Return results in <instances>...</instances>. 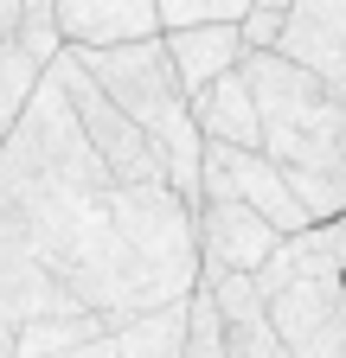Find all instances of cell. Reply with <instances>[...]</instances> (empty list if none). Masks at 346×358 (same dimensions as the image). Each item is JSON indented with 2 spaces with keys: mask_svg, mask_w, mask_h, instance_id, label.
Instances as JSON below:
<instances>
[{
  "mask_svg": "<svg viewBox=\"0 0 346 358\" xmlns=\"http://www.w3.org/2000/svg\"><path fill=\"white\" fill-rule=\"evenodd\" d=\"M193 288V211L167 186H116L46 71L0 141V327L135 320L180 307Z\"/></svg>",
  "mask_w": 346,
  "mask_h": 358,
  "instance_id": "cell-1",
  "label": "cell"
},
{
  "mask_svg": "<svg viewBox=\"0 0 346 358\" xmlns=\"http://www.w3.org/2000/svg\"><path fill=\"white\" fill-rule=\"evenodd\" d=\"M52 83H58V96H64V109H71L77 134H83V148L97 154V166L116 179V186H167L160 166H154V154H148V141H141V134L109 109V96H103V90L77 71V58H71V52H58V58H52Z\"/></svg>",
  "mask_w": 346,
  "mask_h": 358,
  "instance_id": "cell-2",
  "label": "cell"
},
{
  "mask_svg": "<svg viewBox=\"0 0 346 358\" xmlns=\"http://www.w3.org/2000/svg\"><path fill=\"white\" fill-rule=\"evenodd\" d=\"M58 52L64 45L52 26V0H0V141L13 134L20 109L46 83Z\"/></svg>",
  "mask_w": 346,
  "mask_h": 358,
  "instance_id": "cell-3",
  "label": "cell"
},
{
  "mask_svg": "<svg viewBox=\"0 0 346 358\" xmlns=\"http://www.w3.org/2000/svg\"><path fill=\"white\" fill-rule=\"evenodd\" d=\"M276 58L308 71L321 96L346 115V0H289V26L276 38Z\"/></svg>",
  "mask_w": 346,
  "mask_h": 358,
  "instance_id": "cell-4",
  "label": "cell"
},
{
  "mask_svg": "<svg viewBox=\"0 0 346 358\" xmlns=\"http://www.w3.org/2000/svg\"><path fill=\"white\" fill-rule=\"evenodd\" d=\"M263 320L289 358H346V282H308L263 301Z\"/></svg>",
  "mask_w": 346,
  "mask_h": 358,
  "instance_id": "cell-5",
  "label": "cell"
},
{
  "mask_svg": "<svg viewBox=\"0 0 346 358\" xmlns=\"http://www.w3.org/2000/svg\"><path fill=\"white\" fill-rule=\"evenodd\" d=\"M276 231L256 211H244V205H231V199H219V205H193V250H199V282H212V275H256L270 256H276Z\"/></svg>",
  "mask_w": 346,
  "mask_h": 358,
  "instance_id": "cell-6",
  "label": "cell"
},
{
  "mask_svg": "<svg viewBox=\"0 0 346 358\" xmlns=\"http://www.w3.org/2000/svg\"><path fill=\"white\" fill-rule=\"evenodd\" d=\"M52 26L64 52H116L160 38L154 0H52Z\"/></svg>",
  "mask_w": 346,
  "mask_h": 358,
  "instance_id": "cell-7",
  "label": "cell"
},
{
  "mask_svg": "<svg viewBox=\"0 0 346 358\" xmlns=\"http://www.w3.org/2000/svg\"><path fill=\"white\" fill-rule=\"evenodd\" d=\"M308 282H346V217L308 224L301 237H282L276 256L250 275L256 301H270V294H282V288H308Z\"/></svg>",
  "mask_w": 346,
  "mask_h": 358,
  "instance_id": "cell-8",
  "label": "cell"
},
{
  "mask_svg": "<svg viewBox=\"0 0 346 358\" xmlns=\"http://www.w3.org/2000/svg\"><path fill=\"white\" fill-rule=\"evenodd\" d=\"M186 115H193V134H199V148L263 154V128H256V103H250V83H244V71L219 77L212 90H199V96L186 103Z\"/></svg>",
  "mask_w": 346,
  "mask_h": 358,
  "instance_id": "cell-9",
  "label": "cell"
},
{
  "mask_svg": "<svg viewBox=\"0 0 346 358\" xmlns=\"http://www.w3.org/2000/svg\"><path fill=\"white\" fill-rule=\"evenodd\" d=\"M160 52L173 64V83L180 96L193 103L199 90H212L219 77H231L244 64V45H237V26H205V32H160Z\"/></svg>",
  "mask_w": 346,
  "mask_h": 358,
  "instance_id": "cell-10",
  "label": "cell"
},
{
  "mask_svg": "<svg viewBox=\"0 0 346 358\" xmlns=\"http://www.w3.org/2000/svg\"><path fill=\"white\" fill-rule=\"evenodd\" d=\"M180 339H186V301L160 307V313H135L116 333L77 345V352H58V358H180Z\"/></svg>",
  "mask_w": 346,
  "mask_h": 358,
  "instance_id": "cell-11",
  "label": "cell"
},
{
  "mask_svg": "<svg viewBox=\"0 0 346 358\" xmlns=\"http://www.w3.org/2000/svg\"><path fill=\"white\" fill-rule=\"evenodd\" d=\"M122 320H97V313H77V320H32L13 333V358H58V352H77L103 333H116Z\"/></svg>",
  "mask_w": 346,
  "mask_h": 358,
  "instance_id": "cell-12",
  "label": "cell"
},
{
  "mask_svg": "<svg viewBox=\"0 0 346 358\" xmlns=\"http://www.w3.org/2000/svg\"><path fill=\"white\" fill-rule=\"evenodd\" d=\"M250 0H154L160 32H205V26H244Z\"/></svg>",
  "mask_w": 346,
  "mask_h": 358,
  "instance_id": "cell-13",
  "label": "cell"
},
{
  "mask_svg": "<svg viewBox=\"0 0 346 358\" xmlns=\"http://www.w3.org/2000/svg\"><path fill=\"white\" fill-rule=\"evenodd\" d=\"M282 26H289V0H250V13L237 26V45L244 52H276Z\"/></svg>",
  "mask_w": 346,
  "mask_h": 358,
  "instance_id": "cell-14",
  "label": "cell"
},
{
  "mask_svg": "<svg viewBox=\"0 0 346 358\" xmlns=\"http://www.w3.org/2000/svg\"><path fill=\"white\" fill-rule=\"evenodd\" d=\"M219 327H225V320H219ZM225 358H289V352L276 345L270 320H237V327H225Z\"/></svg>",
  "mask_w": 346,
  "mask_h": 358,
  "instance_id": "cell-15",
  "label": "cell"
}]
</instances>
